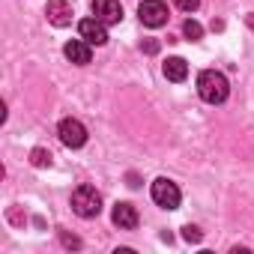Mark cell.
<instances>
[{
	"label": "cell",
	"instance_id": "obj_1",
	"mask_svg": "<svg viewBox=\"0 0 254 254\" xmlns=\"http://www.w3.org/2000/svg\"><path fill=\"white\" fill-rule=\"evenodd\" d=\"M197 93H200L203 102H209V105H221V102L227 99V93H230V84H227V78H224L221 72H215V69H203V72L197 75Z\"/></svg>",
	"mask_w": 254,
	"mask_h": 254
},
{
	"label": "cell",
	"instance_id": "obj_6",
	"mask_svg": "<svg viewBox=\"0 0 254 254\" xmlns=\"http://www.w3.org/2000/svg\"><path fill=\"white\" fill-rule=\"evenodd\" d=\"M78 33H81V39H87L90 45H105V42H108L105 21H99L96 15H93V18H84V21L78 24Z\"/></svg>",
	"mask_w": 254,
	"mask_h": 254
},
{
	"label": "cell",
	"instance_id": "obj_3",
	"mask_svg": "<svg viewBox=\"0 0 254 254\" xmlns=\"http://www.w3.org/2000/svg\"><path fill=\"white\" fill-rule=\"evenodd\" d=\"M57 135H60V141H63L69 150H78V147L87 144V129H84V123H81V120H72V117L60 120Z\"/></svg>",
	"mask_w": 254,
	"mask_h": 254
},
{
	"label": "cell",
	"instance_id": "obj_7",
	"mask_svg": "<svg viewBox=\"0 0 254 254\" xmlns=\"http://www.w3.org/2000/svg\"><path fill=\"white\" fill-rule=\"evenodd\" d=\"M93 15L105 24H117L123 18V6L120 0H93Z\"/></svg>",
	"mask_w": 254,
	"mask_h": 254
},
{
	"label": "cell",
	"instance_id": "obj_4",
	"mask_svg": "<svg viewBox=\"0 0 254 254\" xmlns=\"http://www.w3.org/2000/svg\"><path fill=\"white\" fill-rule=\"evenodd\" d=\"M150 194H153V200H156L162 209H177V206H180V189H177V183H171V180H165V177H159V180L153 183Z\"/></svg>",
	"mask_w": 254,
	"mask_h": 254
},
{
	"label": "cell",
	"instance_id": "obj_11",
	"mask_svg": "<svg viewBox=\"0 0 254 254\" xmlns=\"http://www.w3.org/2000/svg\"><path fill=\"white\" fill-rule=\"evenodd\" d=\"M162 72H165V78L168 81H186V75H189V63L183 60V57H168L165 60V66H162Z\"/></svg>",
	"mask_w": 254,
	"mask_h": 254
},
{
	"label": "cell",
	"instance_id": "obj_15",
	"mask_svg": "<svg viewBox=\"0 0 254 254\" xmlns=\"http://www.w3.org/2000/svg\"><path fill=\"white\" fill-rule=\"evenodd\" d=\"M183 230H186V239H189V242H197V239H200V230H197V227L189 224V227H183Z\"/></svg>",
	"mask_w": 254,
	"mask_h": 254
},
{
	"label": "cell",
	"instance_id": "obj_8",
	"mask_svg": "<svg viewBox=\"0 0 254 254\" xmlns=\"http://www.w3.org/2000/svg\"><path fill=\"white\" fill-rule=\"evenodd\" d=\"M45 15H48V21L54 27H69L72 24V6L66 3V0H48Z\"/></svg>",
	"mask_w": 254,
	"mask_h": 254
},
{
	"label": "cell",
	"instance_id": "obj_10",
	"mask_svg": "<svg viewBox=\"0 0 254 254\" xmlns=\"http://www.w3.org/2000/svg\"><path fill=\"white\" fill-rule=\"evenodd\" d=\"M63 54H66V60H72L75 66H87L90 63V42L87 39H72V42H66V48H63Z\"/></svg>",
	"mask_w": 254,
	"mask_h": 254
},
{
	"label": "cell",
	"instance_id": "obj_14",
	"mask_svg": "<svg viewBox=\"0 0 254 254\" xmlns=\"http://www.w3.org/2000/svg\"><path fill=\"white\" fill-rule=\"evenodd\" d=\"M174 6L183 9V12H194V9L200 6V0H174Z\"/></svg>",
	"mask_w": 254,
	"mask_h": 254
},
{
	"label": "cell",
	"instance_id": "obj_12",
	"mask_svg": "<svg viewBox=\"0 0 254 254\" xmlns=\"http://www.w3.org/2000/svg\"><path fill=\"white\" fill-rule=\"evenodd\" d=\"M183 33H186V39H191V42H197L200 36H203V27L194 21V18H189L186 24H183Z\"/></svg>",
	"mask_w": 254,
	"mask_h": 254
},
{
	"label": "cell",
	"instance_id": "obj_9",
	"mask_svg": "<svg viewBox=\"0 0 254 254\" xmlns=\"http://www.w3.org/2000/svg\"><path fill=\"white\" fill-rule=\"evenodd\" d=\"M111 218H114V224L120 230H135L138 227V209L132 203H117L114 212H111Z\"/></svg>",
	"mask_w": 254,
	"mask_h": 254
},
{
	"label": "cell",
	"instance_id": "obj_13",
	"mask_svg": "<svg viewBox=\"0 0 254 254\" xmlns=\"http://www.w3.org/2000/svg\"><path fill=\"white\" fill-rule=\"evenodd\" d=\"M33 165H36V168L51 165V153H45V150H33Z\"/></svg>",
	"mask_w": 254,
	"mask_h": 254
},
{
	"label": "cell",
	"instance_id": "obj_2",
	"mask_svg": "<svg viewBox=\"0 0 254 254\" xmlns=\"http://www.w3.org/2000/svg\"><path fill=\"white\" fill-rule=\"evenodd\" d=\"M72 209L81 215V218H96L102 212V194L93 189V186H78L72 191Z\"/></svg>",
	"mask_w": 254,
	"mask_h": 254
},
{
	"label": "cell",
	"instance_id": "obj_5",
	"mask_svg": "<svg viewBox=\"0 0 254 254\" xmlns=\"http://www.w3.org/2000/svg\"><path fill=\"white\" fill-rule=\"evenodd\" d=\"M138 15L147 27H162L168 24V6L162 3V0H144V3L138 6Z\"/></svg>",
	"mask_w": 254,
	"mask_h": 254
}]
</instances>
